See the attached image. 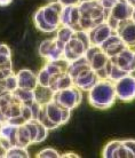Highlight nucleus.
Masks as SVG:
<instances>
[{"instance_id": "nucleus-16", "label": "nucleus", "mask_w": 135, "mask_h": 158, "mask_svg": "<svg viewBox=\"0 0 135 158\" xmlns=\"http://www.w3.org/2000/svg\"><path fill=\"white\" fill-rule=\"evenodd\" d=\"M17 79V86L21 88H28V89H35L38 86V77L35 72L28 69H23L16 73Z\"/></svg>"}, {"instance_id": "nucleus-38", "label": "nucleus", "mask_w": 135, "mask_h": 158, "mask_svg": "<svg viewBox=\"0 0 135 158\" xmlns=\"http://www.w3.org/2000/svg\"><path fill=\"white\" fill-rule=\"evenodd\" d=\"M132 20L135 21V7H134V9H133V13H132Z\"/></svg>"}, {"instance_id": "nucleus-12", "label": "nucleus", "mask_w": 135, "mask_h": 158, "mask_svg": "<svg viewBox=\"0 0 135 158\" xmlns=\"http://www.w3.org/2000/svg\"><path fill=\"white\" fill-rule=\"evenodd\" d=\"M115 32L128 47H135V21L132 19L121 21L116 27Z\"/></svg>"}, {"instance_id": "nucleus-11", "label": "nucleus", "mask_w": 135, "mask_h": 158, "mask_svg": "<svg viewBox=\"0 0 135 158\" xmlns=\"http://www.w3.org/2000/svg\"><path fill=\"white\" fill-rule=\"evenodd\" d=\"M41 9H43V16H44L46 23L57 31V29L61 27L60 19L63 6L59 1H54V2H49L48 5L41 7Z\"/></svg>"}, {"instance_id": "nucleus-2", "label": "nucleus", "mask_w": 135, "mask_h": 158, "mask_svg": "<svg viewBox=\"0 0 135 158\" xmlns=\"http://www.w3.org/2000/svg\"><path fill=\"white\" fill-rule=\"evenodd\" d=\"M78 9L80 13L78 30L88 31L93 27L105 22L108 19V13L100 0H81L78 5Z\"/></svg>"}, {"instance_id": "nucleus-7", "label": "nucleus", "mask_w": 135, "mask_h": 158, "mask_svg": "<svg viewBox=\"0 0 135 158\" xmlns=\"http://www.w3.org/2000/svg\"><path fill=\"white\" fill-rule=\"evenodd\" d=\"M134 7L132 6L127 0H119L113 7L110 9L108 14L107 22L113 30L118 25L119 22L128 19H132V13H133Z\"/></svg>"}, {"instance_id": "nucleus-30", "label": "nucleus", "mask_w": 135, "mask_h": 158, "mask_svg": "<svg viewBox=\"0 0 135 158\" xmlns=\"http://www.w3.org/2000/svg\"><path fill=\"white\" fill-rule=\"evenodd\" d=\"M118 1H119V0H100L101 5L103 6V8L105 9V12H107L108 14H109V12H110V9H111Z\"/></svg>"}, {"instance_id": "nucleus-1", "label": "nucleus", "mask_w": 135, "mask_h": 158, "mask_svg": "<svg viewBox=\"0 0 135 158\" xmlns=\"http://www.w3.org/2000/svg\"><path fill=\"white\" fill-rule=\"evenodd\" d=\"M88 102L92 107L101 110L110 109L116 102L115 84L110 79H100L88 91Z\"/></svg>"}, {"instance_id": "nucleus-13", "label": "nucleus", "mask_w": 135, "mask_h": 158, "mask_svg": "<svg viewBox=\"0 0 135 158\" xmlns=\"http://www.w3.org/2000/svg\"><path fill=\"white\" fill-rule=\"evenodd\" d=\"M61 25L70 27L73 30L78 31L80 20V13L78 6H65L61 13Z\"/></svg>"}, {"instance_id": "nucleus-23", "label": "nucleus", "mask_w": 135, "mask_h": 158, "mask_svg": "<svg viewBox=\"0 0 135 158\" xmlns=\"http://www.w3.org/2000/svg\"><path fill=\"white\" fill-rule=\"evenodd\" d=\"M29 155L27 148L20 146H12L6 152L5 158H29Z\"/></svg>"}, {"instance_id": "nucleus-36", "label": "nucleus", "mask_w": 135, "mask_h": 158, "mask_svg": "<svg viewBox=\"0 0 135 158\" xmlns=\"http://www.w3.org/2000/svg\"><path fill=\"white\" fill-rule=\"evenodd\" d=\"M5 92H7V91H6V89H5L4 87H2L1 85H0V95L2 94V93H5Z\"/></svg>"}, {"instance_id": "nucleus-9", "label": "nucleus", "mask_w": 135, "mask_h": 158, "mask_svg": "<svg viewBox=\"0 0 135 158\" xmlns=\"http://www.w3.org/2000/svg\"><path fill=\"white\" fill-rule=\"evenodd\" d=\"M111 62L127 73L135 71V52L131 47H125L117 55L110 57Z\"/></svg>"}, {"instance_id": "nucleus-20", "label": "nucleus", "mask_w": 135, "mask_h": 158, "mask_svg": "<svg viewBox=\"0 0 135 158\" xmlns=\"http://www.w3.org/2000/svg\"><path fill=\"white\" fill-rule=\"evenodd\" d=\"M30 144H32L31 136L29 134V131L25 126V124L20 125L17 128V133H16V142L15 146L24 147V148H28Z\"/></svg>"}, {"instance_id": "nucleus-14", "label": "nucleus", "mask_w": 135, "mask_h": 158, "mask_svg": "<svg viewBox=\"0 0 135 158\" xmlns=\"http://www.w3.org/2000/svg\"><path fill=\"white\" fill-rule=\"evenodd\" d=\"M99 80L100 78L97 73L94 70L88 69V70H85L81 73H79L73 79V85L77 86L78 88H80L81 91L88 92Z\"/></svg>"}, {"instance_id": "nucleus-32", "label": "nucleus", "mask_w": 135, "mask_h": 158, "mask_svg": "<svg viewBox=\"0 0 135 158\" xmlns=\"http://www.w3.org/2000/svg\"><path fill=\"white\" fill-rule=\"evenodd\" d=\"M63 7L65 6H78L81 0H57Z\"/></svg>"}, {"instance_id": "nucleus-28", "label": "nucleus", "mask_w": 135, "mask_h": 158, "mask_svg": "<svg viewBox=\"0 0 135 158\" xmlns=\"http://www.w3.org/2000/svg\"><path fill=\"white\" fill-rule=\"evenodd\" d=\"M51 44H52V39H48L45 40L43 43L40 44V47H39V54L41 57L46 59L48 55V52H49V48H51Z\"/></svg>"}, {"instance_id": "nucleus-39", "label": "nucleus", "mask_w": 135, "mask_h": 158, "mask_svg": "<svg viewBox=\"0 0 135 158\" xmlns=\"http://www.w3.org/2000/svg\"><path fill=\"white\" fill-rule=\"evenodd\" d=\"M134 52H135V49H134Z\"/></svg>"}, {"instance_id": "nucleus-6", "label": "nucleus", "mask_w": 135, "mask_h": 158, "mask_svg": "<svg viewBox=\"0 0 135 158\" xmlns=\"http://www.w3.org/2000/svg\"><path fill=\"white\" fill-rule=\"evenodd\" d=\"M113 84L117 99L123 102H131L135 100V77L132 73L124 76Z\"/></svg>"}, {"instance_id": "nucleus-33", "label": "nucleus", "mask_w": 135, "mask_h": 158, "mask_svg": "<svg viewBox=\"0 0 135 158\" xmlns=\"http://www.w3.org/2000/svg\"><path fill=\"white\" fill-rule=\"evenodd\" d=\"M13 73H14L13 69H0V80L7 78L10 75H13Z\"/></svg>"}, {"instance_id": "nucleus-29", "label": "nucleus", "mask_w": 135, "mask_h": 158, "mask_svg": "<svg viewBox=\"0 0 135 158\" xmlns=\"http://www.w3.org/2000/svg\"><path fill=\"white\" fill-rule=\"evenodd\" d=\"M12 147V144L2 136H0V158H5L7 150Z\"/></svg>"}, {"instance_id": "nucleus-17", "label": "nucleus", "mask_w": 135, "mask_h": 158, "mask_svg": "<svg viewBox=\"0 0 135 158\" xmlns=\"http://www.w3.org/2000/svg\"><path fill=\"white\" fill-rule=\"evenodd\" d=\"M88 69H92L89 63H88L87 59L85 57V55L79 57V59L75 60L69 63V67H68V73L70 75V77L72 78V80L77 77V76L85 70H88Z\"/></svg>"}, {"instance_id": "nucleus-34", "label": "nucleus", "mask_w": 135, "mask_h": 158, "mask_svg": "<svg viewBox=\"0 0 135 158\" xmlns=\"http://www.w3.org/2000/svg\"><path fill=\"white\" fill-rule=\"evenodd\" d=\"M61 158H70V157H73V158H79L80 156L77 154H73V152H67V154L64 155H61L60 156Z\"/></svg>"}, {"instance_id": "nucleus-26", "label": "nucleus", "mask_w": 135, "mask_h": 158, "mask_svg": "<svg viewBox=\"0 0 135 158\" xmlns=\"http://www.w3.org/2000/svg\"><path fill=\"white\" fill-rule=\"evenodd\" d=\"M120 142H121V141H117V140H115V141H110L107 146L104 147L103 155H102V156L105 158H113L115 157L116 150H117V148L119 147Z\"/></svg>"}, {"instance_id": "nucleus-10", "label": "nucleus", "mask_w": 135, "mask_h": 158, "mask_svg": "<svg viewBox=\"0 0 135 158\" xmlns=\"http://www.w3.org/2000/svg\"><path fill=\"white\" fill-rule=\"evenodd\" d=\"M87 32L88 36H89V40H91V45H93V46H101L109 37L115 33V30L105 21V22H102V23L93 27Z\"/></svg>"}, {"instance_id": "nucleus-5", "label": "nucleus", "mask_w": 135, "mask_h": 158, "mask_svg": "<svg viewBox=\"0 0 135 158\" xmlns=\"http://www.w3.org/2000/svg\"><path fill=\"white\" fill-rule=\"evenodd\" d=\"M85 57L87 59L92 70H94L97 73L100 79L108 78L107 67L109 61H110V57L101 49L100 46H93L92 45L85 53Z\"/></svg>"}, {"instance_id": "nucleus-4", "label": "nucleus", "mask_w": 135, "mask_h": 158, "mask_svg": "<svg viewBox=\"0 0 135 158\" xmlns=\"http://www.w3.org/2000/svg\"><path fill=\"white\" fill-rule=\"evenodd\" d=\"M81 100H83V91L75 85L61 91L54 92L53 95V101L56 104H59L63 109H69V110H73L75 108L78 107Z\"/></svg>"}, {"instance_id": "nucleus-19", "label": "nucleus", "mask_w": 135, "mask_h": 158, "mask_svg": "<svg viewBox=\"0 0 135 158\" xmlns=\"http://www.w3.org/2000/svg\"><path fill=\"white\" fill-rule=\"evenodd\" d=\"M13 94L15 96V99L18 100L22 104L29 106L33 101H36V99H35V89H28V88L17 87L15 91L13 92Z\"/></svg>"}, {"instance_id": "nucleus-3", "label": "nucleus", "mask_w": 135, "mask_h": 158, "mask_svg": "<svg viewBox=\"0 0 135 158\" xmlns=\"http://www.w3.org/2000/svg\"><path fill=\"white\" fill-rule=\"evenodd\" d=\"M91 40L87 31L78 30L75 32L72 38L64 46L63 59H65L70 63L75 60L79 59L85 55V53L91 47Z\"/></svg>"}, {"instance_id": "nucleus-21", "label": "nucleus", "mask_w": 135, "mask_h": 158, "mask_svg": "<svg viewBox=\"0 0 135 158\" xmlns=\"http://www.w3.org/2000/svg\"><path fill=\"white\" fill-rule=\"evenodd\" d=\"M73 85V80L70 77V75L68 72H64L61 76H59L57 78L54 80V83L51 85V88L53 91H61V89H64V88H68Z\"/></svg>"}, {"instance_id": "nucleus-35", "label": "nucleus", "mask_w": 135, "mask_h": 158, "mask_svg": "<svg viewBox=\"0 0 135 158\" xmlns=\"http://www.w3.org/2000/svg\"><path fill=\"white\" fill-rule=\"evenodd\" d=\"M13 0H0V6H8Z\"/></svg>"}, {"instance_id": "nucleus-22", "label": "nucleus", "mask_w": 135, "mask_h": 158, "mask_svg": "<svg viewBox=\"0 0 135 158\" xmlns=\"http://www.w3.org/2000/svg\"><path fill=\"white\" fill-rule=\"evenodd\" d=\"M33 23H35V25L37 27L38 30H40L41 32H45V33H51V32L56 31L55 29L52 28L51 25H48L46 23V21L44 20V16H43V9L41 8H39L35 13V15H33Z\"/></svg>"}, {"instance_id": "nucleus-27", "label": "nucleus", "mask_w": 135, "mask_h": 158, "mask_svg": "<svg viewBox=\"0 0 135 158\" xmlns=\"http://www.w3.org/2000/svg\"><path fill=\"white\" fill-rule=\"evenodd\" d=\"M61 155L59 154V151L53 149V148H46L43 149L41 151H39L36 155L37 158H59Z\"/></svg>"}, {"instance_id": "nucleus-37", "label": "nucleus", "mask_w": 135, "mask_h": 158, "mask_svg": "<svg viewBox=\"0 0 135 158\" xmlns=\"http://www.w3.org/2000/svg\"><path fill=\"white\" fill-rule=\"evenodd\" d=\"M127 1L133 6V7H135V0H127Z\"/></svg>"}, {"instance_id": "nucleus-8", "label": "nucleus", "mask_w": 135, "mask_h": 158, "mask_svg": "<svg viewBox=\"0 0 135 158\" xmlns=\"http://www.w3.org/2000/svg\"><path fill=\"white\" fill-rule=\"evenodd\" d=\"M44 111L45 115L47 116V118L52 123H54L57 127L67 124L68 120L70 119V116H71V110L61 108L53 100L44 104Z\"/></svg>"}, {"instance_id": "nucleus-31", "label": "nucleus", "mask_w": 135, "mask_h": 158, "mask_svg": "<svg viewBox=\"0 0 135 158\" xmlns=\"http://www.w3.org/2000/svg\"><path fill=\"white\" fill-rule=\"evenodd\" d=\"M124 146L127 148L133 155V158H135V140H124Z\"/></svg>"}, {"instance_id": "nucleus-25", "label": "nucleus", "mask_w": 135, "mask_h": 158, "mask_svg": "<svg viewBox=\"0 0 135 158\" xmlns=\"http://www.w3.org/2000/svg\"><path fill=\"white\" fill-rule=\"evenodd\" d=\"M0 85L4 87L6 91H9V92H14L17 88V79H16V75L15 73H13L10 75L9 77L5 79H1L0 80Z\"/></svg>"}, {"instance_id": "nucleus-15", "label": "nucleus", "mask_w": 135, "mask_h": 158, "mask_svg": "<svg viewBox=\"0 0 135 158\" xmlns=\"http://www.w3.org/2000/svg\"><path fill=\"white\" fill-rule=\"evenodd\" d=\"M100 47H101V49H102L109 57H112V56L117 55L119 52H121L124 48L128 47V46H126V44L124 43L123 39L115 32V33L109 37Z\"/></svg>"}, {"instance_id": "nucleus-24", "label": "nucleus", "mask_w": 135, "mask_h": 158, "mask_svg": "<svg viewBox=\"0 0 135 158\" xmlns=\"http://www.w3.org/2000/svg\"><path fill=\"white\" fill-rule=\"evenodd\" d=\"M76 30H73L70 27H64V25H61L60 28L57 29V35H56V38L62 41L63 44H67L69 40L71 39L72 36L75 35Z\"/></svg>"}, {"instance_id": "nucleus-18", "label": "nucleus", "mask_w": 135, "mask_h": 158, "mask_svg": "<svg viewBox=\"0 0 135 158\" xmlns=\"http://www.w3.org/2000/svg\"><path fill=\"white\" fill-rule=\"evenodd\" d=\"M53 95H54V91L51 87L38 85L35 88V99L40 104H46L49 101H52Z\"/></svg>"}]
</instances>
